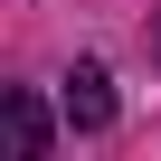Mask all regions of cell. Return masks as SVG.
Segmentation results:
<instances>
[{
    "instance_id": "cell-2",
    "label": "cell",
    "mask_w": 161,
    "mask_h": 161,
    "mask_svg": "<svg viewBox=\"0 0 161 161\" xmlns=\"http://www.w3.org/2000/svg\"><path fill=\"white\" fill-rule=\"evenodd\" d=\"M10 152H19V161L47 152V114H38V95H10Z\"/></svg>"
},
{
    "instance_id": "cell-1",
    "label": "cell",
    "mask_w": 161,
    "mask_h": 161,
    "mask_svg": "<svg viewBox=\"0 0 161 161\" xmlns=\"http://www.w3.org/2000/svg\"><path fill=\"white\" fill-rule=\"evenodd\" d=\"M66 123H76V133H104V123H114V86H104V66H76V76H66Z\"/></svg>"
}]
</instances>
